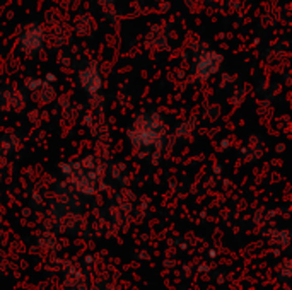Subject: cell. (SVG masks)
<instances>
[{"label": "cell", "instance_id": "1", "mask_svg": "<svg viewBox=\"0 0 292 290\" xmlns=\"http://www.w3.org/2000/svg\"><path fill=\"white\" fill-rule=\"evenodd\" d=\"M163 133L164 125L161 122L159 114H145L138 118L133 128L130 130V140H132L133 145L140 147V149L156 147V150H159Z\"/></svg>", "mask_w": 292, "mask_h": 290}, {"label": "cell", "instance_id": "2", "mask_svg": "<svg viewBox=\"0 0 292 290\" xmlns=\"http://www.w3.org/2000/svg\"><path fill=\"white\" fill-rule=\"evenodd\" d=\"M21 48L28 55H33L43 46V29L38 24H29L21 34Z\"/></svg>", "mask_w": 292, "mask_h": 290}, {"label": "cell", "instance_id": "3", "mask_svg": "<svg viewBox=\"0 0 292 290\" xmlns=\"http://www.w3.org/2000/svg\"><path fill=\"white\" fill-rule=\"evenodd\" d=\"M221 55L214 51H207L204 55H200L199 64H197V74H199L200 79H207L209 75L215 74V70L221 65Z\"/></svg>", "mask_w": 292, "mask_h": 290}, {"label": "cell", "instance_id": "4", "mask_svg": "<svg viewBox=\"0 0 292 290\" xmlns=\"http://www.w3.org/2000/svg\"><path fill=\"white\" fill-rule=\"evenodd\" d=\"M80 82H82L84 91L96 92L101 87V77L96 69H86L80 72Z\"/></svg>", "mask_w": 292, "mask_h": 290}, {"label": "cell", "instance_id": "5", "mask_svg": "<svg viewBox=\"0 0 292 290\" xmlns=\"http://www.w3.org/2000/svg\"><path fill=\"white\" fill-rule=\"evenodd\" d=\"M28 87H29V89H38V87H39V80H36V79L31 80V79H29V80H28Z\"/></svg>", "mask_w": 292, "mask_h": 290}, {"label": "cell", "instance_id": "6", "mask_svg": "<svg viewBox=\"0 0 292 290\" xmlns=\"http://www.w3.org/2000/svg\"><path fill=\"white\" fill-rule=\"evenodd\" d=\"M111 2V0H103V4H110Z\"/></svg>", "mask_w": 292, "mask_h": 290}]
</instances>
